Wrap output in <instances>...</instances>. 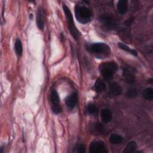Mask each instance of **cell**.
<instances>
[{"label": "cell", "mask_w": 153, "mask_h": 153, "mask_svg": "<svg viewBox=\"0 0 153 153\" xmlns=\"http://www.w3.org/2000/svg\"><path fill=\"white\" fill-rule=\"evenodd\" d=\"M152 81H153V80H152V78H150L149 79H148V82H149V83L152 84Z\"/></svg>", "instance_id": "484cf974"}, {"label": "cell", "mask_w": 153, "mask_h": 153, "mask_svg": "<svg viewBox=\"0 0 153 153\" xmlns=\"http://www.w3.org/2000/svg\"><path fill=\"white\" fill-rule=\"evenodd\" d=\"M63 10L64 11L66 20L68 22V26L71 34L75 39H76L79 36V32L75 26L71 12L69 8L65 5H63Z\"/></svg>", "instance_id": "277c9868"}, {"label": "cell", "mask_w": 153, "mask_h": 153, "mask_svg": "<svg viewBox=\"0 0 153 153\" xmlns=\"http://www.w3.org/2000/svg\"><path fill=\"white\" fill-rule=\"evenodd\" d=\"M137 96V91L134 88H128L126 93V96L130 99L135 98Z\"/></svg>", "instance_id": "44dd1931"}, {"label": "cell", "mask_w": 153, "mask_h": 153, "mask_svg": "<svg viewBox=\"0 0 153 153\" xmlns=\"http://www.w3.org/2000/svg\"><path fill=\"white\" fill-rule=\"evenodd\" d=\"M91 130H93V132L94 134H99V135H102V134H104V133L105 131V128L103 125L100 123H95L94 124V126H93Z\"/></svg>", "instance_id": "4fadbf2b"}, {"label": "cell", "mask_w": 153, "mask_h": 153, "mask_svg": "<svg viewBox=\"0 0 153 153\" xmlns=\"http://www.w3.org/2000/svg\"><path fill=\"white\" fill-rule=\"evenodd\" d=\"M123 75L125 81L128 84H133L135 81V76L133 71L131 68L125 67L123 68Z\"/></svg>", "instance_id": "8992f818"}, {"label": "cell", "mask_w": 153, "mask_h": 153, "mask_svg": "<svg viewBox=\"0 0 153 153\" xmlns=\"http://www.w3.org/2000/svg\"><path fill=\"white\" fill-rule=\"evenodd\" d=\"M128 8V2L126 0H120L117 4V10L119 13L123 14L126 13Z\"/></svg>", "instance_id": "7c38bea8"}, {"label": "cell", "mask_w": 153, "mask_h": 153, "mask_svg": "<svg viewBox=\"0 0 153 153\" xmlns=\"http://www.w3.org/2000/svg\"><path fill=\"white\" fill-rule=\"evenodd\" d=\"M52 110L55 114H59L62 111V108L59 105H53L52 106Z\"/></svg>", "instance_id": "603a6c76"}, {"label": "cell", "mask_w": 153, "mask_h": 153, "mask_svg": "<svg viewBox=\"0 0 153 153\" xmlns=\"http://www.w3.org/2000/svg\"><path fill=\"white\" fill-rule=\"evenodd\" d=\"M88 50L97 56H108L110 54L111 50L109 46L103 42L94 43L88 47Z\"/></svg>", "instance_id": "3957f363"}, {"label": "cell", "mask_w": 153, "mask_h": 153, "mask_svg": "<svg viewBox=\"0 0 153 153\" xmlns=\"http://www.w3.org/2000/svg\"><path fill=\"white\" fill-rule=\"evenodd\" d=\"M100 20L108 29H112L115 26V22L114 18L108 14H104L101 16Z\"/></svg>", "instance_id": "52a82bcc"}, {"label": "cell", "mask_w": 153, "mask_h": 153, "mask_svg": "<svg viewBox=\"0 0 153 153\" xmlns=\"http://www.w3.org/2000/svg\"><path fill=\"white\" fill-rule=\"evenodd\" d=\"M137 148L136 142L134 141H131L129 142L125 149L123 151L124 153H131L133 152Z\"/></svg>", "instance_id": "5bb4252c"}, {"label": "cell", "mask_w": 153, "mask_h": 153, "mask_svg": "<svg viewBox=\"0 0 153 153\" xmlns=\"http://www.w3.org/2000/svg\"><path fill=\"white\" fill-rule=\"evenodd\" d=\"M143 97L146 100H152L153 99V90L151 88H145L143 91Z\"/></svg>", "instance_id": "d6986e66"}, {"label": "cell", "mask_w": 153, "mask_h": 153, "mask_svg": "<svg viewBox=\"0 0 153 153\" xmlns=\"http://www.w3.org/2000/svg\"><path fill=\"white\" fill-rule=\"evenodd\" d=\"M121 87L117 82H111L109 85V93L112 96H118L122 93Z\"/></svg>", "instance_id": "9c48e42d"}, {"label": "cell", "mask_w": 153, "mask_h": 153, "mask_svg": "<svg viewBox=\"0 0 153 153\" xmlns=\"http://www.w3.org/2000/svg\"><path fill=\"white\" fill-rule=\"evenodd\" d=\"M118 46L119 47V48H120L121 49L126 51H127V52H129L130 53H131V54H133V56H136L137 55V51L134 50H133V49H130L127 45H126V44L122 43V42H118Z\"/></svg>", "instance_id": "ac0fdd59"}, {"label": "cell", "mask_w": 153, "mask_h": 153, "mask_svg": "<svg viewBox=\"0 0 153 153\" xmlns=\"http://www.w3.org/2000/svg\"><path fill=\"white\" fill-rule=\"evenodd\" d=\"M87 111L90 115H95L98 112L97 108L93 104H89L87 106Z\"/></svg>", "instance_id": "7402d4cb"}, {"label": "cell", "mask_w": 153, "mask_h": 153, "mask_svg": "<svg viewBox=\"0 0 153 153\" xmlns=\"http://www.w3.org/2000/svg\"><path fill=\"white\" fill-rule=\"evenodd\" d=\"M133 21H134V17H131V18L127 19L124 22V25H126V26H130L133 23Z\"/></svg>", "instance_id": "d4e9b609"}, {"label": "cell", "mask_w": 153, "mask_h": 153, "mask_svg": "<svg viewBox=\"0 0 153 153\" xmlns=\"http://www.w3.org/2000/svg\"><path fill=\"white\" fill-rule=\"evenodd\" d=\"M123 140V137L117 134H112L109 137V141L113 144H118L121 143Z\"/></svg>", "instance_id": "9a60e30c"}, {"label": "cell", "mask_w": 153, "mask_h": 153, "mask_svg": "<svg viewBox=\"0 0 153 153\" xmlns=\"http://www.w3.org/2000/svg\"><path fill=\"white\" fill-rule=\"evenodd\" d=\"M118 69L117 65L114 62H108L102 63L100 66V71L101 74L106 81L111 80Z\"/></svg>", "instance_id": "7a4b0ae2"}, {"label": "cell", "mask_w": 153, "mask_h": 153, "mask_svg": "<svg viewBox=\"0 0 153 153\" xmlns=\"http://www.w3.org/2000/svg\"><path fill=\"white\" fill-rule=\"evenodd\" d=\"M78 96L76 93H74L66 99V105L69 109H73L77 103Z\"/></svg>", "instance_id": "30bf717a"}, {"label": "cell", "mask_w": 153, "mask_h": 153, "mask_svg": "<svg viewBox=\"0 0 153 153\" xmlns=\"http://www.w3.org/2000/svg\"><path fill=\"white\" fill-rule=\"evenodd\" d=\"M14 48L16 50V52L18 56H21L23 53V48H22V44L21 42V41L19 39H17L15 42V45Z\"/></svg>", "instance_id": "ffe728a7"}, {"label": "cell", "mask_w": 153, "mask_h": 153, "mask_svg": "<svg viewBox=\"0 0 153 153\" xmlns=\"http://www.w3.org/2000/svg\"><path fill=\"white\" fill-rule=\"evenodd\" d=\"M101 118L102 121L105 123L111 121L112 120V114L110 110L106 108L103 109L101 112Z\"/></svg>", "instance_id": "8fae6325"}, {"label": "cell", "mask_w": 153, "mask_h": 153, "mask_svg": "<svg viewBox=\"0 0 153 153\" xmlns=\"http://www.w3.org/2000/svg\"><path fill=\"white\" fill-rule=\"evenodd\" d=\"M75 14L76 20L83 24H86L91 20V12L85 6L76 5L75 8Z\"/></svg>", "instance_id": "6da1fadb"}, {"label": "cell", "mask_w": 153, "mask_h": 153, "mask_svg": "<svg viewBox=\"0 0 153 153\" xmlns=\"http://www.w3.org/2000/svg\"><path fill=\"white\" fill-rule=\"evenodd\" d=\"M89 151L91 153H103L106 151L102 142L100 141H93L90 143Z\"/></svg>", "instance_id": "5b68a950"}, {"label": "cell", "mask_w": 153, "mask_h": 153, "mask_svg": "<svg viewBox=\"0 0 153 153\" xmlns=\"http://www.w3.org/2000/svg\"><path fill=\"white\" fill-rule=\"evenodd\" d=\"M85 146L84 145H79L76 146V150L75 151L76 152H79V153H84L85 152Z\"/></svg>", "instance_id": "cb8c5ba5"}, {"label": "cell", "mask_w": 153, "mask_h": 153, "mask_svg": "<svg viewBox=\"0 0 153 153\" xmlns=\"http://www.w3.org/2000/svg\"><path fill=\"white\" fill-rule=\"evenodd\" d=\"M50 99L53 105H59V97L55 90L51 91L50 94Z\"/></svg>", "instance_id": "e0dca14e"}, {"label": "cell", "mask_w": 153, "mask_h": 153, "mask_svg": "<svg viewBox=\"0 0 153 153\" xmlns=\"http://www.w3.org/2000/svg\"><path fill=\"white\" fill-rule=\"evenodd\" d=\"M94 88L97 92H101L105 88V82L100 79H97L94 84Z\"/></svg>", "instance_id": "2e32d148"}, {"label": "cell", "mask_w": 153, "mask_h": 153, "mask_svg": "<svg viewBox=\"0 0 153 153\" xmlns=\"http://www.w3.org/2000/svg\"><path fill=\"white\" fill-rule=\"evenodd\" d=\"M36 25L41 30H43L44 27L45 14L42 9H39L38 10L36 13Z\"/></svg>", "instance_id": "ba28073f"}]
</instances>
